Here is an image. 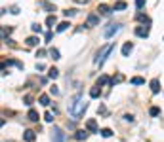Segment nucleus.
Returning a JSON list of instances; mask_svg holds the SVG:
<instances>
[{
    "label": "nucleus",
    "instance_id": "1",
    "mask_svg": "<svg viewBox=\"0 0 164 142\" xmlns=\"http://www.w3.org/2000/svg\"><path fill=\"white\" fill-rule=\"evenodd\" d=\"M86 108H88V102L84 99H80V95H77L73 99V102L69 104V114L73 116V119H80L84 116V112H86Z\"/></svg>",
    "mask_w": 164,
    "mask_h": 142
},
{
    "label": "nucleus",
    "instance_id": "2",
    "mask_svg": "<svg viewBox=\"0 0 164 142\" xmlns=\"http://www.w3.org/2000/svg\"><path fill=\"white\" fill-rule=\"evenodd\" d=\"M113 44H105V46L101 47V49L97 51V53H95V59H94V64L95 66H101L103 63H105V59H107V55L111 53V51H113Z\"/></svg>",
    "mask_w": 164,
    "mask_h": 142
},
{
    "label": "nucleus",
    "instance_id": "3",
    "mask_svg": "<svg viewBox=\"0 0 164 142\" xmlns=\"http://www.w3.org/2000/svg\"><path fill=\"white\" fill-rule=\"evenodd\" d=\"M118 30H120V25H118V23H111V25L105 28V32H103V36H105V38H113V36L117 34Z\"/></svg>",
    "mask_w": 164,
    "mask_h": 142
},
{
    "label": "nucleus",
    "instance_id": "4",
    "mask_svg": "<svg viewBox=\"0 0 164 142\" xmlns=\"http://www.w3.org/2000/svg\"><path fill=\"white\" fill-rule=\"evenodd\" d=\"M52 142H65V133L59 127H54V131H52Z\"/></svg>",
    "mask_w": 164,
    "mask_h": 142
},
{
    "label": "nucleus",
    "instance_id": "5",
    "mask_svg": "<svg viewBox=\"0 0 164 142\" xmlns=\"http://www.w3.org/2000/svg\"><path fill=\"white\" fill-rule=\"evenodd\" d=\"M135 34L141 36V38H147V36H149V27H145V25L135 27Z\"/></svg>",
    "mask_w": 164,
    "mask_h": 142
},
{
    "label": "nucleus",
    "instance_id": "6",
    "mask_svg": "<svg viewBox=\"0 0 164 142\" xmlns=\"http://www.w3.org/2000/svg\"><path fill=\"white\" fill-rule=\"evenodd\" d=\"M97 23H99V17H97L95 13H90V15H88V19H86V25H88V27H95Z\"/></svg>",
    "mask_w": 164,
    "mask_h": 142
},
{
    "label": "nucleus",
    "instance_id": "7",
    "mask_svg": "<svg viewBox=\"0 0 164 142\" xmlns=\"http://www.w3.org/2000/svg\"><path fill=\"white\" fill-rule=\"evenodd\" d=\"M132 49H134V44H132V42H126V44L122 46V55L128 57V55L132 53Z\"/></svg>",
    "mask_w": 164,
    "mask_h": 142
},
{
    "label": "nucleus",
    "instance_id": "8",
    "mask_svg": "<svg viewBox=\"0 0 164 142\" xmlns=\"http://www.w3.org/2000/svg\"><path fill=\"white\" fill-rule=\"evenodd\" d=\"M23 138H25V142H33L34 138H37V133H34V131H31V129H27V131H25V135H23Z\"/></svg>",
    "mask_w": 164,
    "mask_h": 142
},
{
    "label": "nucleus",
    "instance_id": "9",
    "mask_svg": "<svg viewBox=\"0 0 164 142\" xmlns=\"http://www.w3.org/2000/svg\"><path fill=\"white\" fill-rule=\"evenodd\" d=\"M86 129L92 133H97V123H95V119H88L86 121Z\"/></svg>",
    "mask_w": 164,
    "mask_h": 142
},
{
    "label": "nucleus",
    "instance_id": "10",
    "mask_svg": "<svg viewBox=\"0 0 164 142\" xmlns=\"http://www.w3.org/2000/svg\"><path fill=\"white\" fill-rule=\"evenodd\" d=\"M97 11H99L101 15H109V13H111V8L107 6V4H99V6H97Z\"/></svg>",
    "mask_w": 164,
    "mask_h": 142
},
{
    "label": "nucleus",
    "instance_id": "11",
    "mask_svg": "<svg viewBox=\"0 0 164 142\" xmlns=\"http://www.w3.org/2000/svg\"><path fill=\"white\" fill-rule=\"evenodd\" d=\"M151 91H153V93H158V91H160V82H158V80L157 78H155V80H151Z\"/></svg>",
    "mask_w": 164,
    "mask_h": 142
},
{
    "label": "nucleus",
    "instance_id": "12",
    "mask_svg": "<svg viewBox=\"0 0 164 142\" xmlns=\"http://www.w3.org/2000/svg\"><path fill=\"white\" fill-rule=\"evenodd\" d=\"M25 42H27V46H29V47H34V46H38V42H40V40H38L37 36H29Z\"/></svg>",
    "mask_w": 164,
    "mask_h": 142
},
{
    "label": "nucleus",
    "instance_id": "13",
    "mask_svg": "<svg viewBox=\"0 0 164 142\" xmlns=\"http://www.w3.org/2000/svg\"><path fill=\"white\" fill-rule=\"evenodd\" d=\"M99 95H101V87H99V85H95V87L90 89V97H92V99H97Z\"/></svg>",
    "mask_w": 164,
    "mask_h": 142
},
{
    "label": "nucleus",
    "instance_id": "14",
    "mask_svg": "<svg viewBox=\"0 0 164 142\" xmlns=\"http://www.w3.org/2000/svg\"><path fill=\"white\" fill-rule=\"evenodd\" d=\"M38 6H40L42 10H46V11H55V6H54V4H48V2H38Z\"/></svg>",
    "mask_w": 164,
    "mask_h": 142
},
{
    "label": "nucleus",
    "instance_id": "15",
    "mask_svg": "<svg viewBox=\"0 0 164 142\" xmlns=\"http://www.w3.org/2000/svg\"><path fill=\"white\" fill-rule=\"evenodd\" d=\"M88 135H90L88 131H77V135H74V136H77V140H86Z\"/></svg>",
    "mask_w": 164,
    "mask_h": 142
},
{
    "label": "nucleus",
    "instance_id": "16",
    "mask_svg": "<svg viewBox=\"0 0 164 142\" xmlns=\"http://www.w3.org/2000/svg\"><path fill=\"white\" fill-rule=\"evenodd\" d=\"M38 102H40L42 106H48V104H50V97H48V95H40V97H38Z\"/></svg>",
    "mask_w": 164,
    "mask_h": 142
},
{
    "label": "nucleus",
    "instance_id": "17",
    "mask_svg": "<svg viewBox=\"0 0 164 142\" xmlns=\"http://www.w3.org/2000/svg\"><path fill=\"white\" fill-rule=\"evenodd\" d=\"M69 27H71L69 23H67V21H63V23H59V25H57V28H55V30H57V32H65Z\"/></svg>",
    "mask_w": 164,
    "mask_h": 142
},
{
    "label": "nucleus",
    "instance_id": "18",
    "mask_svg": "<svg viewBox=\"0 0 164 142\" xmlns=\"http://www.w3.org/2000/svg\"><path fill=\"white\" fill-rule=\"evenodd\" d=\"M55 23H57V17H55V15H48V19H46V25H48V27H54Z\"/></svg>",
    "mask_w": 164,
    "mask_h": 142
},
{
    "label": "nucleus",
    "instance_id": "19",
    "mask_svg": "<svg viewBox=\"0 0 164 142\" xmlns=\"http://www.w3.org/2000/svg\"><path fill=\"white\" fill-rule=\"evenodd\" d=\"M48 76H50L52 80H55L59 76V70H57V68H50V70H48Z\"/></svg>",
    "mask_w": 164,
    "mask_h": 142
},
{
    "label": "nucleus",
    "instance_id": "20",
    "mask_svg": "<svg viewBox=\"0 0 164 142\" xmlns=\"http://www.w3.org/2000/svg\"><path fill=\"white\" fill-rule=\"evenodd\" d=\"M29 119L31 121H38V112L37 110H29Z\"/></svg>",
    "mask_w": 164,
    "mask_h": 142
},
{
    "label": "nucleus",
    "instance_id": "21",
    "mask_svg": "<svg viewBox=\"0 0 164 142\" xmlns=\"http://www.w3.org/2000/svg\"><path fill=\"white\" fill-rule=\"evenodd\" d=\"M50 55H52V59H54V61H57V59H61V57H59V51H57V49H55V47H52V49H50Z\"/></svg>",
    "mask_w": 164,
    "mask_h": 142
},
{
    "label": "nucleus",
    "instance_id": "22",
    "mask_svg": "<svg viewBox=\"0 0 164 142\" xmlns=\"http://www.w3.org/2000/svg\"><path fill=\"white\" fill-rule=\"evenodd\" d=\"M132 83H134V85H143V83H145V80L139 78V76H135V78H132Z\"/></svg>",
    "mask_w": 164,
    "mask_h": 142
},
{
    "label": "nucleus",
    "instance_id": "23",
    "mask_svg": "<svg viewBox=\"0 0 164 142\" xmlns=\"http://www.w3.org/2000/svg\"><path fill=\"white\" fill-rule=\"evenodd\" d=\"M126 8V2L124 0H118V2H115V10H124Z\"/></svg>",
    "mask_w": 164,
    "mask_h": 142
},
{
    "label": "nucleus",
    "instance_id": "24",
    "mask_svg": "<svg viewBox=\"0 0 164 142\" xmlns=\"http://www.w3.org/2000/svg\"><path fill=\"white\" fill-rule=\"evenodd\" d=\"M101 136H105V138H109V136H113V131H111V129H101Z\"/></svg>",
    "mask_w": 164,
    "mask_h": 142
},
{
    "label": "nucleus",
    "instance_id": "25",
    "mask_svg": "<svg viewBox=\"0 0 164 142\" xmlns=\"http://www.w3.org/2000/svg\"><path fill=\"white\" fill-rule=\"evenodd\" d=\"M122 80H124V76H122V74H117L113 80H111V83H113V85H115V83H120Z\"/></svg>",
    "mask_w": 164,
    "mask_h": 142
},
{
    "label": "nucleus",
    "instance_id": "26",
    "mask_svg": "<svg viewBox=\"0 0 164 142\" xmlns=\"http://www.w3.org/2000/svg\"><path fill=\"white\" fill-rule=\"evenodd\" d=\"M107 83H111V80L107 78V76H101V78H99V82H97V85H107Z\"/></svg>",
    "mask_w": 164,
    "mask_h": 142
},
{
    "label": "nucleus",
    "instance_id": "27",
    "mask_svg": "<svg viewBox=\"0 0 164 142\" xmlns=\"http://www.w3.org/2000/svg\"><path fill=\"white\" fill-rule=\"evenodd\" d=\"M44 119H46L48 123H52V121H54V114H52V112H46V114H44Z\"/></svg>",
    "mask_w": 164,
    "mask_h": 142
},
{
    "label": "nucleus",
    "instance_id": "28",
    "mask_svg": "<svg viewBox=\"0 0 164 142\" xmlns=\"http://www.w3.org/2000/svg\"><path fill=\"white\" fill-rule=\"evenodd\" d=\"M138 21H145V23H149V17H147L145 13H138Z\"/></svg>",
    "mask_w": 164,
    "mask_h": 142
},
{
    "label": "nucleus",
    "instance_id": "29",
    "mask_svg": "<svg viewBox=\"0 0 164 142\" xmlns=\"http://www.w3.org/2000/svg\"><path fill=\"white\" fill-rule=\"evenodd\" d=\"M143 6H145V0H135V8L138 10H143Z\"/></svg>",
    "mask_w": 164,
    "mask_h": 142
},
{
    "label": "nucleus",
    "instance_id": "30",
    "mask_svg": "<svg viewBox=\"0 0 164 142\" xmlns=\"http://www.w3.org/2000/svg\"><path fill=\"white\" fill-rule=\"evenodd\" d=\"M149 114H151V116H158V114H160V110H158L157 106H153V108L149 110Z\"/></svg>",
    "mask_w": 164,
    "mask_h": 142
},
{
    "label": "nucleus",
    "instance_id": "31",
    "mask_svg": "<svg viewBox=\"0 0 164 142\" xmlns=\"http://www.w3.org/2000/svg\"><path fill=\"white\" fill-rule=\"evenodd\" d=\"M31 28H33V32H42V27L38 25V23H34V25L31 27Z\"/></svg>",
    "mask_w": 164,
    "mask_h": 142
},
{
    "label": "nucleus",
    "instance_id": "32",
    "mask_svg": "<svg viewBox=\"0 0 164 142\" xmlns=\"http://www.w3.org/2000/svg\"><path fill=\"white\" fill-rule=\"evenodd\" d=\"M63 13H65L67 17H73V15H77V10H67V11H63Z\"/></svg>",
    "mask_w": 164,
    "mask_h": 142
},
{
    "label": "nucleus",
    "instance_id": "33",
    "mask_svg": "<svg viewBox=\"0 0 164 142\" xmlns=\"http://www.w3.org/2000/svg\"><path fill=\"white\" fill-rule=\"evenodd\" d=\"M6 32L10 34V32H11V28H10V27H4V28H2V38H4V40H6Z\"/></svg>",
    "mask_w": 164,
    "mask_h": 142
},
{
    "label": "nucleus",
    "instance_id": "34",
    "mask_svg": "<svg viewBox=\"0 0 164 142\" xmlns=\"http://www.w3.org/2000/svg\"><path fill=\"white\" fill-rule=\"evenodd\" d=\"M50 93H52V95H59V89L55 87V85H52V87H50Z\"/></svg>",
    "mask_w": 164,
    "mask_h": 142
},
{
    "label": "nucleus",
    "instance_id": "35",
    "mask_svg": "<svg viewBox=\"0 0 164 142\" xmlns=\"http://www.w3.org/2000/svg\"><path fill=\"white\" fill-rule=\"evenodd\" d=\"M97 114H101V116H105V114H107V108H105V106H103V104H101V106H99V110H97Z\"/></svg>",
    "mask_w": 164,
    "mask_h": 142
},
{
    "label": "nucleus",
    "instance_id": "36",
    "mask_svg": "<svg viewBox=\"0 0 164 142\" xmlns=\"http://www.w3.org/2000/svg\"><path fill=\"white\" fill-rule=\"evenodd\" d=\"M124 119H126V121H130V123H132V121H134V116H132V114H126V116H124Z\"/></svg>",
    "mask_w": 164,
    "mask_h": 142
},
{
    "label": "nucleus",
    "instance_id": "37",
    "mask_svg": "<svg viewBox=\"0 0 164 142\" xmlns=\"http://www.w3.org/2000/svg\"><path fill=\"white\" fill-rule=\"evenodd\" d=\"M44 55H46V51H44V49H38L37 51V57H44Z\"/></svg>",
    "mask_w": 164,
    "mask_h": 142
},
{
    "label": "nucleus",
    "instance_id": "38",
    "mask_svg": "<svg viewBox=\"0 0 164 142\" xmlns=\"http://www.w3.org/2000/svg\"><path fill=\"white\" fill-rule=\"evenodd\" d=\"M10 11H11V13H19V8H17V6H11Z\"/></svg>",
    "mask_w": 164,
    "mask_h": 142
},
{
    "label": "nucleus",
    "instance_id": "39",
    "mask_svg": "<svg viewBox=\"0 0 164 142\" xmlns=\"http://www.w3.org/2000/svg\"><path fill=\"white\" fill-rule=\"evenodd\" d=\"M77 2H80V4H86V2H90V0H77Z\"/></svg>",
    "mask_w": 164,
    "mask_h": 142
}]
</instances>
